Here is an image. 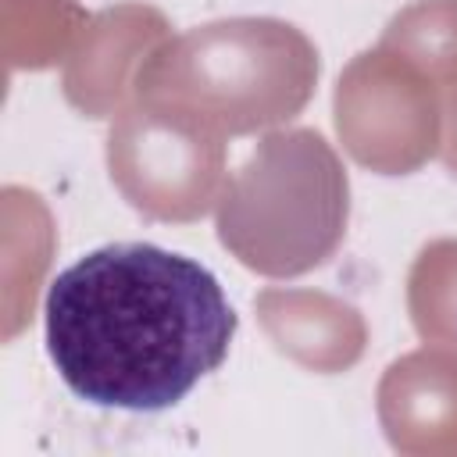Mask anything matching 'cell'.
<instances>
[{
	"mask_svg": "<svg viewBox=\"0 0 457 457\" xmlns=\"http://www.w3.org/2000/svg\"><path fill=\"white\" fill-rule=\"evenodd\" d=\"M46 350L64 386L121 411H164L228 357L236 311L200 261L107 243L46 289Z\"/></svg>",
	"mask_w": 457,
	"mask_h": 457,
	"instance_id": "cell-1",
	"label": "cell"
},
{
	"mask_svg": "<svg viewBox=\"0 0 457 457\" xmlns=\"http://www.w3.org/2000/svg\"><path fill=\"white\" fill-rule=\"evenodd\" d=\"M286 211L289 275L321 264L346 225V171L311 129L268 136L225 193L218 232L243 264L268 271Z\"/></svg>",
	"mask_w": 457,
	"mask_h": 457,
	"instance_id": "cell-2",
	"label": "cell"
}]
</instances>
